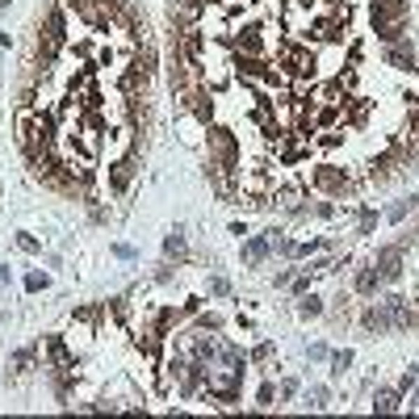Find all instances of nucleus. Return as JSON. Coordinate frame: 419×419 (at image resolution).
I'll use <instances>...</instances> for the list:
<instances>
[{
	"instance_id": "obj_26",
	"label": "nucleus",
	"mask_w": 419,
	"mask_h": 419,
	"mask_svg": "<svg viewBox=\"0 0 419 419\" xmlns=\"http://www.w3.org/2000/svg\"><path fill=\"white\" fill-rule=\"evenodd\" d=\"M315 214H319V218H332V214H336V206H332V201H319V206H315Z\"/></svg>"
},
{
	"instance_id": "obj_27",
	"label": "nucleus",
	"mask_w": 419,
	"mask_h": 419,
	"mask_svg": "<svg viewBox=\"0 0 419 419\" xmlns=\"http://www.w3.org/2000/svg\"><path fill=\"white\" fill-rule=\"evenodd\" d=\"M290 285H294V294H298V298H302V294H306V290H311V277H298V281H290Z\"/></svg>"
},
{
	"instance_id": "obj_23",
	"label": "nucleus",
	"mask_w": 419,
	"mask_h": 419,
	"mask_svg": "<svg viewBox=\"0 0 419 419\" xmlns=\"http://www.w3.org/2000/svg\"><path fill=\"white\" fill-rule=\"evenodd\" d=\"M411 206H416V201H411ZM411 206H407V201H399V206H395V210H390V222H403V218H407V214H411Z\"/></svg>"
},
{
	"instance_id": "obj_3",
	"label": "nucleus",
	"mask_w": 419,
	"mask_h": 419,
	"mask_svg": "<svg viewBox=\"0 0 419 419\" xmlns=\"http://www.w3.org/2000/svg\"><path fill=\"white\" fill-rule=\"evenodd\" d=\"M176 109H180L185 118H193L197 126H210V122L218 118V92H214L210 84H193V88H185V92L176 97Z\"/></svg>"
},
{
	"instance_id": "obj_17",
	"label": "nucleus",
	"mask_w": 419,
	"mask_h": 419,
	"mask_svg": "<svg viewBox=\"0 0 419 419\" xmlns=\"http://www.w3.org/2000/svg\"><path fill=\"white\" fill-rule=\"evenodd\" d=\"M17 248H21V252H29V256H38V252H42V243H38L34 235H17Z\"/></svg>"
},
{
	"instance_id": "obj_8",
	"label": "nucleus",
	"mask_w": 419,
	"mask_h": 419,
	"mask_svg": "<svg viewBox=\"0 0 419 419\" xmlns=\"http://www.w3.org/2000/svg\"><path fill=\"white\" fill-rule=\"evenodd\" d=\"M399 168H403V159H399V151H395V143H390L382 155H374V159H369V172H365V180H374V185H386L390 176H399Z\"/></svg>"
},
{
	"instance_id": "obj_28",
	"label": "nucleus",
	"mask_w": 419,
	"mask_h": 419,
	"mask_svg": "<svg viewBox=\"0 0 419 419\" xmlns=\"http://www.w3.org/2000/svg\"><path fill=\"white\" fill-rule=\"evenodd\" d=\"M294 395H298V382H294V378H290V382H281V399H294Z\"/></svg>"
},
{
	"instance_id": "obj_29",
	"label": "nucleus",
	"mask_w": 419,
	"mask_h": 419,
	"mask_svg": "<svg viewBox=\"0 0 419 419\" xmlns=\"http://www.w3.org/2000/svg\"><path fill=\"white\" fill-rule=\"evenodd\" d=\"M311 357H315V361H323V357H332V353H327V344H311Z\"/></svg>"
},
{
	"instance_id": "obj_7",
	"label": "nucleus",
	"mask_w": 419,
	"mask_h": 419,
	"mask_svg": "<svg viewBox=\"0 0 419 419\" xmlns=\"http://www.w3.org/2000/svg\"><path fill=\"white\" fill-rule=\"evenodd\" d=\"M411 21V0H369V25Z\"/></svg>"
},
{
	"instance_id": "obj_22",
	"label": "nucleus",
	"mask_w": 419,
	"mask_h": 419,
	"mask_svg": "<svg viewBox=\"0 0 419 419\" xmlns=\"http://www.w3.org/2000/svg\"><path fill=\"white\" fill-rule=\"evenodd\" d=\"M210 294H214V298H227V294H231L227 277H214V281H210Z\"/></svg>"
},
{
	"instance_id": "obj_5",
	"label": "nucleus",
	"mask_w": 419,
	"mask_h": 419,
	"mask_svg": "<svg viewBox=\"0 0 419 419\" xmlns=\"http://www.w3.org/2000/svg\"><path fill=\"white\" fill-rule=\"evenodd\" d=\"M34 29L67 46V42H71V13H67V4H63V0H50V4L42 8V17H38V25H34Z\"/></svg>"
},
{
	"instance_id": "obj_9",
	"label": "nucleus",
	"mask_w": 419,
	"mask_h": 419,
	"mask_svg": "<svg viewBox=\"0 0 419 419\" xmlns=\"http://www.w3.org/2000/svg\"><path fill=\"white\" fill-rule=\"evenodd\" d=\"M374 269L382 273V281H399L403 277V243H386V248H378V256H374Z\"/></svg>"
},
{
	"instance_id": "obj_12",
	"label": "nucleus",
	"mask_w": 419,
	"mask_h": 419,
	"mask_svg": "<svg viewBox=\"0 0 419 419\" xmlns=\"http://www.w3.org/2000/svg\"><path fill=\"white\" fill-rule=\"evenodd\" d=\"M382 285H386V281H382V273H378V269H361V273H357V281H353V290H357L361 298H374Z\"/></svg>"
},
{
	"instance_id": "obj_24",
	"label": "nucleus",
	"mask_w": 419,
	"mask_h": 419,
	"mask_svg": "<svg viewBox=\"0 0 419 419\" xmlns=\"http://www.w3.org/2000/svg\"><path fill=\"white\" fill-rule=\"evenodd\" d=\"M269 357H273V344H256L252 348V361H269Z\"/></svg>"
},
{
	"instance_id": "obj_6",
	"label": "nucleus",
	"mask_w": 419,
	"mask_h": 419,
	"mask_svg": "<svg viewBox=\"0 0 419 419\" xmlns=\"http://www.w3.org/2000/svg\"><path fill=\"white\" fill-rule=\"evenodd\" d=\"M382 63L395 67V71H411V76H419V50L411 46V38H407V42H395V46H382Z\"/></svg>"
},
{
	"instance_id": "obj_14",
	"label": "nucleus",
	"mask_w": 419,
	"mask_h": 419,
	"mask_svg": "<svg viewBox=\"0 0 419 419\" xmlns=\"http://www.w3.org/2000/svg\"><path fill=\"white\" fill-rule=\"evenodd\" d=\"M298 315H302V319H319V315H323V302H319L315 294H302V302H298Z\"/></svg>"
},
{
	"instance_id": "obj_30",
	"label": "nucleus",
	"mask_w": 419,
	"mask_h": 419,
	"mask_svg": "<svg viewBox=\"0 0 419 419\" xmlns=\"http://www.w3.org/2000/svg\"><path fill=\"white\" fill-rule=\"evenodd\" d=\"M4 8H8V0H0V13H4Z\"/></svg>"
},
{
	"instance_id": "obj_19",
	"label": "nucleus",
	"mask_w": 419,
	"mask_h": 419,
	"mask_svg": "<svg viewBox=\"0 0 419 419\" xmlns=\"http://www.w3.org/2000/svg\"><path fill=\"white\" fill-rule=\"evenodd\" d=\"M197 332H222V319H218V315H201V319H197Z\"/></svg>"
},
{
	"instance_id": "obj_15",
	"label": "nucleus",
	"mask_w": 419,
	"mask_h": 419,
	"mask_svg": "<svg viewBox=\"0 0 419 419\" xmlns=\"http://www.w3.org/2000/svg\"><path fill=\"white\" fill-rule=\"evenodd\" d=\"M399 390H378V399H374V411H399Z\"/></svg>"
},
{
	"instance_id": "obj_20",
	"label": "nucleus",
	"mask_w": 419,
	"mask_h": 419,
	"mask_svg": "<svg viewBox=\"0 0 419 419\" xmlns=\"http://www.w3.org/2000/svg\"><path fill=\"white\" fill-rule=\"evenodd\" d=\"M13 365H17V374H25V369L34 365V348H21V353L13 357Z\"/></svg>"
},
{
	"instance_id": "obj_10",
	"label": "nucleus",
	"mask_w": 419,
	"mask_h": 419,
	"mask_svg": "<svg viewBox=\"0 0 419 419\" xmlns=\"http://www.w3.org/2000/svg\"><path fill=\"white\" fill-rule=\"evenodd\" d=\"M361 327H365V332H374V336H382V332H390V327H395V311H390L386 302L365 306V311H361Z\"/></svg>"
},
{
	"instance_id": "obj_16",
	"label": "nucleus",
	"mask_w": 419,
	"mask_h": 419,
	"mask_svg": "<svg viewBox=\"0 0 419 419\" xmlns=\"http://www.w3.org/2000/svg\"><path fill=\"white\" fill-rule=\"evenodd\" d=\"M348 365H353V353H348V348H344V353H332V374H336V378H344Z\"/></svg>"
},
{
	"instance_id": "obj_21",
	"label": "nucleus",
	"mask_w": 419,
	"mask_h": 419,
	"mask_svg": "<svg viewBox=\"0 0 419 419\" xmlns=\"http://www.w3.org/2000/svg\"><path fill=\"white\" fill-rule=\"evenodd\" d=\"M273 399H277V390H273V386L264 382V386L256 390V403H260V407H273Z\"/></svg>"
},
{
	"instance_id": "obj_4",
	"label": "nucleus",
	"mask_w": 419,
	"mask_h": 419,
	"mask_svg": "<svg viewBox=\"0 0 419 419\" xmlns=\"http://www.w3.org/2000/svg\"><path fill=\"white\" fill-rule=\"evenodd\" d=\"M139 172H143V151H134V147H126L118 159H109V176H105L109 197H126L130 185L139 180Z\"/></svg>"
},
{
	"instance_id": "obj_13",
	"label": "nucleus",
	"mask_w": 419,
	"mask_h": 419,
	"mask_svg": "<svg viewBox=\"0 0 419 419\" xmlns=\"http://www.w3.org/2000/svg\"><path fill=\"white\" fill-rule=\"evenodd\" d=\"M164 256H168V260H185V256H189V243H185V231H172V235L164 239Z\"/></svg>"
},
{
	"instance_id": "obj_11",
	"label": "nucleus",
	"mask_w": 419,
	"mask_h": 419,
	"mask_svg": "<svg viewBox=\"0 0 419 419\" xmlns=\"http://www.w3.org/2000/svg\"><path fill=\"white\" fill-rule=\"evenodd\" d=\"M269 256H273L269 235H252V239H243V264H264Z\"/></svg>"
},
{
	"instance_id": "obj_2",
	"label": "nucleus",
	"mask_w": 419,
	"mask_h": 419,
	"mask_svg": "<svg viewBox=\"0 0 419 419\" xmlns=\"http://www.w3.org/2000/svg\"><path fill=\"white\" fill-rule=\"evenodd\" d=\"M306 185H311L315 193H323V197H357V193H361V180H357L348 168H340V164H319Z\"/></svg>"
},
{
	"instance_id": "obj_1",
	"label": "nucleus",
	"mask_w": 419,
	"mask_h": 419,
	"mask_svg": "<svg viewBox=\"0 0 419 419\" xmlns=\"http://www.w3.org/2000/svg\"><path fill=\"white\" fill-rule=\"evenodd\" d=\"M206 164H218V168H227L231 176H239L243 143H239L235 126H222V122H210V126H206Z\"/></svg>"
},
{
	"instance_id": "obj_18",
	"label": "nucleus",
	"mask_w": 419,
	"mask_h": 419,
	"mask_svg": "<svg viewBox=\"0 0 419 419\" xmlns=\"http://www.w3.org/2000/svg\"><path fill=\"white\" fill-rule=\"evenodd\" d=\"M46 285H50L46 273H29V277H25V290H29V294H38V290H46Z\"/></svg>"
},
{
	"instance_id": "obj_25",
	"label": "nucleus",
	"mask_w": 419,
	"mask_h": 419,
	"mask_svg": "<svg viewBox=\"0 0 419 419\" xmlns=\"http://www.w3.org/2000/svg\"><path fill=\"white\" fill-rule=\"evenodd\" d=\"M311 399H315L311 407H327V390H323V386H315V390H311Z\"/></svg>"
}]
</instances>
